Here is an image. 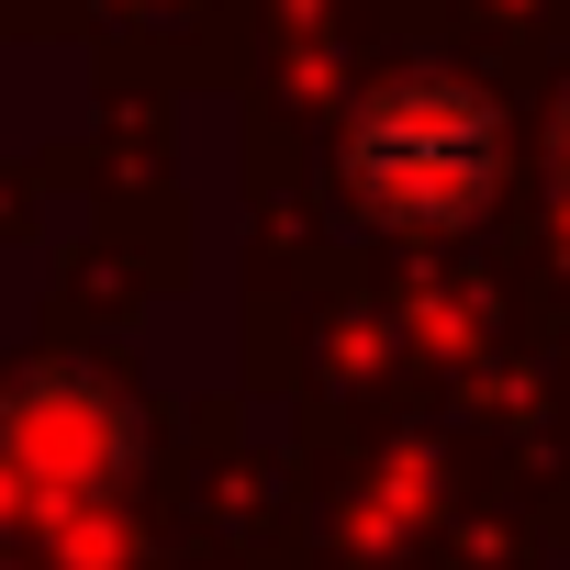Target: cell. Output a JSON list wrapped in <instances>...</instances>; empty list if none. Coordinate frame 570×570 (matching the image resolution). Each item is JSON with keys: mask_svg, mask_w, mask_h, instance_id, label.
Segmentation results:
<instances>
[{"mask_svg": "<svg viewBox=\"0 0 570 570\" xmlns=\"http://www.w3.org/2000/svg\"><path fill=\"white\" fill-rule=\"evenodd\" d=\"M336 190L381 235H470L503 190V101L470 68H392L336 124Z\"/></svg>", "mask_w": 570, "mask_h": 570, "instance_id": "obj_1", "label": "cell"}, {"mask_svg": "<svg viewBox=\"0 0 570 570\" xmlns=\"http://www.w3.org/2000/svg\"><path fill=\"white\" fill-rule=\"evenodd\" d=\"M548 190H559V213H570V90L548 101Z\"/></svg>", "mask_w": 570, "mask_h": 570, "instance_id": "obj_4", "label": "cell"}, {"mask_svg": "<svg viewBox=\"0 0 570 570\" xmlns=\"http://www.w3.org/2000/svg\"><path fill=\"white\" fill-rule=\"evenodd\" d=\"M0 470L23 492V537L46 514L124 503V481H135V403L101 370H23L0 392Z\"/></svg>", "mask_w": 570, "mask_h": 570, "instance_id": "obj_2", "label": "cell"}, {"mask_svg": "<svg viewBox=\"0 0 570 570\" xmlns=\"http://www.w3.org/2000/svg\"><path fill=\"white\" fill-rule=\"evenodd\" d=\"M46 570H135V514L124 503H90V514H46L35 525Z\"/></svg>", "mask_w": 570, "mask_h": 570, "instance_id": "obj_3", "label": "cell"}]
</instances>
